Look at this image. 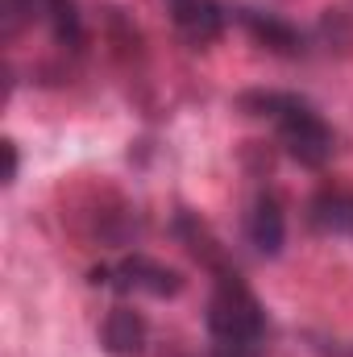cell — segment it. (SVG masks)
Here are the masks:
<instances>
[{
    "label": "cell",
    "mask_w": 353,
    "mask_h": 357,
    "mask_svg": "<svg viewBox=\"0 0 353 357\" xmlns=\"http://www.w3.org/2000/svg\"><path fill=\"white\" fill-rule=\"evenodd\" d=\"M237 21L250 29V38H254L258 46L274 50V54H299V50H303V33H299L291 21L266 17V13H258V8H241Z\"/></svg>",
    "instance_id": "obj_9"
},
{
    "label": "cell",
    "mask_w": 353,
    "mask_h": 357,
    "mask_svg": "<svg viewBox=\"0 0 353 357\" xmlns=\"http://www.w3.org/2000/svg\"><path fill=\"white\" fill-rule=\"evenodd\" d=\"M241 108H246L250 116H262V121L274 125L283 150H287L295 162H303V167H324V162L333 158L337 137H333L329 121H324L308 100H299V96H291V91H250V96H241Z\"/></svg>",
    "instance_id": "obj_2"
},
{
    "label": "cell",
    "mask_w": 353,
    "mask_h": 357,
    "mask_svg": "<svg viewBox=\"0 0 353 357\" xmlns=\"http://www.w3.org/2000/svg\"><path fill=\"white\" fill-rule=\"evenodd\" d=\"M308 220H312L316 233L353 237V191H345V187H324L308 204Z\"/></svg>",
    "instance_id": "obj_8"
},
{
    "label": "cell",
    "mask_w": 353,
    "mask_h": 357,
    "mask_svg": "<svg viewBox=\"0 0 353 357\" xmlns=\"http://www.w3.org/2000/svg\"><path fill=\"white\" fill-rule=\"evenodd\" d=\"M246 233H250V245L262 254V258H274L287 241V216H283V204L274 195H258L254 208H250V220H246Z\"/></svg>",
    "instance_id": "obj_7"
},
{
    "label": "cell",
    "mask_w": 353,
    "mask_h": 357,
    "mask_svg": "<svg viewBox=\"0 0 353 357\" xmlns=\"http://www.w3.org/2000/svg\"><path fill=\"white\" fill-rule=\"evenodd\" d=\"M167 13L179 25V33L195 46L204 42H216L220 29H225V13L212 4V0H167Z\"/></svg>",
    "instance_id": "obj_6"
},
{
    "label": "cell",
    "mask_w": 353,
    "mask_h": 357,
    "mask_svg": "<svg viewBox=\"0 0 353 357\" xmlns=\"http://www.w3.org/2000/svg\"><path fill=\"white\" fill-rule=\"evenodd\" d=\"M146 341H150V328L133 307H112L100 324V345L108 357H142Z\"/></svg>",
    "instance_id": "obj_5"
},
{
    "label": "cell",
    "mask_w": 353,
    "mask_h": 357,
    "mask_svg": "<svg viewBox=\"0 0 353 357\" xmlns=\"http://www.w3.org/2000/svg\"><path fill=\"white\" fill-rule=\"evenodd\" d=\"M208 345L212 357H262L266 316L258 295L233 270H216V287L208 299Z\"/></svg>",
    "instance_id": "obj_1"
},
{
    "label": "cell",
    "mask_w": 353,
    "mask_h": 357,
    "mask_svg": "<svg viewBox=\"0 0 353 357\" xmlns=\"http://www.w3.org/2000/svg\"><path fill=\"white\" fill-rule=\"evenodd\" d=\"M108 282V287H117V291H146V295H179L183 291V274L171 266H163V262H150V258H125V262H117L112 270H104V274H96V282Z\"/></svg>",
    "instance_id": "obj_4"
},
{
    "label": "cell",
    "mask_w": 353,
    "mask_h": 357,
    "mask_svg": "<svg viewBox=\"0 0 353 357\" xmlns=\"http://www.w3.org/2000/svg\"><path fill=\"white\" fill-rule=\"evenodd\" d=\"M4 17H8V29H17V21H38L54 33V42L80 46L75 0H4Z\"/></svg>",
    "instance_id": "obj_3"
}]
</instances>
